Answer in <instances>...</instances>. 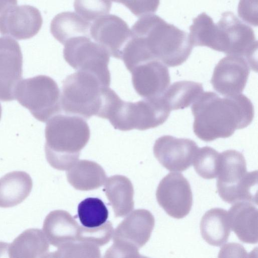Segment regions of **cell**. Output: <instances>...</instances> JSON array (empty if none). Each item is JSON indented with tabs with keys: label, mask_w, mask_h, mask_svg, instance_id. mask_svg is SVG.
<instances>
[{
	"label": "cell",
	"mask_w": 258,
	"mask_h": 258,
	"mask_svg": "<svg viewBox=\"0 0 258 258\" xmlns=\"http://www.w3.org/2000/svg\"><path fill=\"white\" fill-rule=\"evenodd\" d=\"M2 108L1 104L0 103V120H1V118L2 117Z\"/></svg>",
	"instance_id": "obj_36"
},
{
	"label": "cell",
	"mask_w": 258,
	"mask_h": 258,
	"mask_svg": "<svg viewBox=\"0 0 258 258\" xmlns=\"http://www.w3.org/2000/svg\"><path fill=\"white\" fill-rule=\"evenodd\" d=\"M191 109L194 132L205 142L231 137L236 130L249 125L254 117L251 101L241 93L221 98L215 92H204Z\"/></svg>",
	"instance_id": "obj_1"
},
{
	"label": "cell",
	"mask_w": 258,
	"mask_h": 258,
	"mask_svg": "<svg viewBox=\"0 0 258 258\" xmlns=\"http://www.w3.org/2000/svg\"><path fill=\"white\" fill-rule=\"evenodd\" d=\"M125 6L137 17H142L155 13L160 0H111Z\"/></svg>",
	"instance_id": "obj_33"
},
{
	"label": "cell",
	"mask_w": 258,
	"mask_h": 258,
	"mask_svg": "<svg viewBox=\"0 0 258 258\" xmlns=\"http://www.w3.org/2000/svg\"><path fill=\"white\" fill-rule=\"evenodd\" d=\"M69 182L76 189L87 191L101 186L106 179L103 168L87 160H78L67 172Z\"/></svg>",
	"instance_id": "obj_23"
},
{
	"label": "cell",
	"mask_w": 258,
	"mask_h": 258,
	"mask_svg": "<svg viewBox=\"0 0 258 258\" xmlns=\"http://www.w3.org/2000/svg\"><path fill=\"white\" fill-rule=\"evenodd\" d=\"M216 24L215 50L227 55L243 56L254 70L257 64V41L252 28L241 22L231 12L223 13Z\"/></svg>",
	"instance_id": "obj_9"
},
{
	"label": "cell",
	"mask_w": 258,
	"mask_h": 258,
	"mask_svg": "<svg viewBox=\"0 0 258 258\" xmlns=\"http://www.w3.org/2000/svg\"><path fill=\"white\" fill-rule=\"evenodd\" d=\"M42 23L40 12L36 7L14 6L0 14V34L17 40L30 39L38 33Z\"/></svg>",
	"instance_id": "obj_16"
},
{
	"label": "cell",
	"mask_w": 258,
	"mask_h": 258,
	"mask_svg": "<svg viewBox=\"0 0 258 258\" xmlns=\"http://www.w3.org/2000/svg\"><path fill=\"white\" fill-rule=\"evenodd\" d=\"M197 143L186 138L164 135L158 138L153 153L159 162L170 171H183L192 164L199 149Z\"/></svg>",
	"instance_id": "obj_13"
},
{
	"label": "cell",
	"mask_w": 258,
	"mask_h": 258,
	"mask_svg": "<svg viewBox=\"0 0 258 258\" xmlns=\"http://www.w3.org/2000/svg\"><path fill=\"white\" fill-rule=\"evenodd\" d=\"M90 32L91 38L102 46L110 56L121 59L131 37V30L122 19L113 14L103 16L91 24Z\"/></svg>",
	"instance_id": "obj_15"
},
{
	"label": "cell",
	"mask_w": 258,
	"mask_h": 258,
	"mask_svg": "<svg viewBox=\"0 0 258 258\" xmlns=\"http://www.w3.org/2000/svg\"><path fill=\"white\" fill-rule=\"evenodd\" d=\"M154 225L155 218L150 211L145 209L133 211L113 231V244L104 257L141 256L138 249L148 242Z\"/></svg>",
	"instance_id": "obj_8"
},
{
	"label": "cell",
	"mask_w": 258,
	"mask_h": 258,
	"mask_svg": "<svg viewBox=\"0 0 258 258\" xmlns=\"http://www.w3.org/2000/svg\"><path fill=\"white\" fill-rule=\"evenodd\" d=\"M257 209L248 202L234 203L228 215L232 230L242 242L249 244L257 242Z\"/></svg>",
	"instance_id": "obj_19"
},
{
	"label": "cell",
	"mask_w": 258,
	"mask_h": 258,
	"mask_svg": "<svg viewBox=\"0 0 258 258\" xmlns=\"http://www.w3.org/2000/svg\"><path fill=\"white\" fill-rule=\"evenodd\" d=\"M251 65L241 56L227 55L216 65L211 83L215 91L223 96L241 94L247 83Z\"/></svg>",
	"instance_id": "obj_12"
},
{
	"label": "cell",
	"mask_w": 258,
	"mask_h": 258,
	"mask_svg": "<svg viewBox=\"0 0 258 258\" xmlns=\"http://www.w3.org/2000/svg\"><path fill=\"white\" fill-rule=\"evenodd\" d=\"M7 252L10 257H48L49 242L40 229H28L9 244Z\"/></svg>",
	"instance_id": "obj_21"
},
{
	"label": "cell",
	"mask_w": 258,
	"mask_h": 258,
	"mask_svg": "<svg viewBox=\"0 0 258 258\" xmlns=\"http://www.w3.org/2000/svg\"><path fill=\"white\" fill-rule=\"evenodd\" d=\"M116 217H124L134 209V187L131 180L121 175L109 177L105 181L103 190Z\"/></svg>",
	"instance_id": "obj_22"
},
{
	"label": "cell",
	"mask_w": 258,
	"mask_h": 258,
	"mask_svg": "<svg viewBox=\"0 0 258 258\" xmlns=\"http://www.w3.org/2000/svg\"><path fill=\"white\" fill-rule=\"evenodd\" d=\"M112 7L111 0H74L76 12L87 21H94L107 15Z\"/></svg>",
	"instance_id": "obj_30"
},
{
	"label": "cell",
	"mask_w": 258,
	"mask_h": 258,
	"mask_svg": "<svg viewBox=\"0 0 258 258\" xmlns=\"http://www.w3.org/2000/svg\"><path fill=\"white\" fill-rule=\"evenodd\" d=\"M91 24L73 12H63L52 20L50 30L51 34L62 44L71 38L90 36Z\"/></svg>",
	"instance_id": "obj_25"
},
{
	"label": "cell",
	"mask_w": 258,
	"mask_h": 258,
	"mask_svg": "<svg viewBox=\"0 0 258 258\" xmlns=\"http://www.w3.org/2000/svg\"><path fill=\"white\" fill-rule=\"evenodd\" d=\"M78 215L83 226L93 228L100 226L106 221L108 211L100 199L88 198L79 204Z\"/></svg>",
	"instance_id": "obj_28"
},
{
	"label": "cell",
	"mask_w": 258,
	"mask_h": 258,
	"mask_svg": "<svg viewBox=\"0 0 258 258\" xmlns=\"http://www.w3.org/2000/svg\"><path fill=\"white\" fill-rule=\"evenodd\" d=\"M50 257H100L98 246L94 244L80 241L66 243L58 248Z\"/></svg>",
	"instance_id": "obj_31"
},
{
	"label": "cell",
	"mask_w": 258,
	"mask_h": 258,
	"mask_svg": "<svg viewBox=\"0 0 258 258\" xmlns=\"http://www.w3.org/2000/svg\"><path fill=\"white\" fill-rule=\"evenodd\" d=\"M17 4V0H0V14Z\"/></svg>",
	"instance_id": "obj_35"
},
{
	"label": "cell",
	"mask_w": 258,
	"mask_h": 258,
	"mask_svg": "<svg viewBox=\"0 0 258 258\" xmlns=\"http://www.w3.org/2000/svg\"><path fill=\"white\" fill-rule=\"evenodd\" d=\"M131 73L133 87L143 98L161 96L170 83L167 67L158 60H151L138 64Z\"/></svg>",
	"instance_id": "obj_17"
},
{
	"label": "cell",
	"mask_w": 258,
	"mask_h": 258,
	"mask_svg": "<svg viewBox=\"0 0 258 258\" xmlns=\"http://www.w3.org/2000/svg\"><path fill=\"white\" fill-rule=\"evenodd\" d=\"M157 202L170 216L175 219L185 217L192 205L190 184L182 174L170 172L160 181L156 192Z\"/></svg>",
	"instance_id": "obj_11"
},
{
	"label": "cell",
	"mask_w": 258,
	"mask_h": 258,
	"mask_svg": "<svg viewBox=\"0 0 258 258\" xmlns=\"http://www.w3.org/2000/svg\"><path fill=\"white\" fill-rule=\"evenodd\" d=\"M22 74L23 55L19 43L8 37H0V100L15 99Z\"/></svg>",
	"instance_id": "obj_14"
},
{
	"label": "cell",
	"mask_w": 258,
	"mask_h": 258,
	"mask_svg": "<svg viewBox=\"0 0 258 258\" xmlns=\"http://www.w3.org/2000/svg\"><path fill=\"white\" fill-rule=\"evenodd\" d=\"M216 185L219 196L228 204L245 201L257 205V171H247L245 158L239 151L220 153Z\"/></svg>",
	"instance_id": "obj_5"
},
{
	"label": "cell",
	"mask_w": 258,
	"mask_h": 258,
	"mask_svg": "<svg viewBox=\"0 0 258 258\" xmlns=\"http://www.w3.org/2000/svg\"><path fill=\"white\" fill-rule=\"evenodd\" d=\"M113 233V228L110 221L93 228L81 226L78 241L102 246L109 241Z\"/></svg>",
	"instance_id": "obj_32"
},
{
	"label": "cell",
	"mask_w": 258,
	"mask_h": 258,
	"mask_svg": "<svg viewBox=\"0 0 258 258\" xmlns=\"http://www.w3.org/2000/svg\"><path fill=\"white\" fill-rule=\"evenodd\" d=\"M112 91L94 74L77 71L62 82V111L86 120L92 116L105 118Z\"/></svg>",
	"instance_id": "obj_4"
},
{
	"label": "cell",
	"mask_w": 258,
	"mask_h": 258,
	"mask_svg": "<svg viewBox=\"0 0 258 258\" xmlns=\"http://www.w3.org/2000/svg\"><path fill=\"white\" fill-rule=\"evenodd\" d=\"M128 44L140 59L158 60L169 67L185 61L194 47L188 33L153 14L142 16L133 25Z\"/></svg>",
	"instance_id": "obj_2"
},
{
	"label": "cell",
	"mask_w": 258,
	"mask_h": 258,
	"mask_svg": "<svg viewBox=\"0 0 258 258\" xmlns=\"http://www.w3.org/2000/svg\"><path fill=\"white\" fill-rule=\"evenodd\" d=\"M33 186L30 175L23 171H14L0 178V207L19 205L30 195Z\"/></svg>",
	"instance_id": "obj_20"
},
{
	"label": "cell",
	"mask_w": 258,
	"mask_h": 258,
	"mask_svg": "<svg viewBox=\"0 0 258 258\" xmlns=\"http://www.w3.org/2000/svg\"><path fill=\"white\" fill-rule=\"evenodd\" d=\"M81 226L68 212L57 210L50 212L43 224V231L48 242L58 248L78 241Z\"/></svg>",
	"instance_id": "obj_18"
},
{
	"label": "cell",
	"mask_w": 258,
	"mask_h": 258,
	"mask_svg": "<svg viewBox=\"0 0 258 258\" xmlns=\"http://www.w3.org/2000/svg\"><path fill=\"white\" fill-rule=\"evenodd\" d=\"M200 230L203 238L208 244L222 246L227 241L231 232L227 211L220 208L207 211L201 219Z\"/></svg>",
	"instance_id": "obj_24"
},
{
	"label": "cell",
	"mask_w": 258,
	"mask_h": 258,
	"mask_svg": "<svg viewBox=\"0 0 258 258\" xmlns=\"http://www.w3.org/2000/svg\"><path fill=\"white\" fill-rule=\"evenodd\" d=\"M192 164L196 172L202 178H216L220 165V153L211 147L199 148Z\"/></svg>",
	"instance_id": "obj_29"
},
{
	"label": "cell",
	"mask_w": 258,
	"mask_h": 258,
	"mask_svg": "<svg viewBox=\"0 0 258 258\" xmlns=\"http://www.w3.org/2000/svg\"><path fill=\"white\" fill-rule=\"evenodd\" d=\"M15 99L38 120L45 122L62 112L60 90L46 75L22 79L15 90Z\"/></svg>",
	"instance_id": "obj_7"
},
{
	"label": "cell",
	"mask_w": 258,
	"mask_h": 258,
	"mask_svg": "<svg viewBox=\"0 0 258 258\" xmlns=\"http://www.w3.org/2000/svg\"><path fill=\"white\" fill-rule=\"evenodd\" d=\"M45 137L48 163L56 169L68 170L78 161L81 151L89 140L90 130L82 117L60 113L47 121Z\"/></svg>",
	"instance_id": "obj_3"
},
{
	"label": "cell",
	"mask_w": 258,
	"mask_h": 258,
	"mask_svg": "<svg viewBox=\"0 0 258 258\" xmlns=\"http://www.w3.org/2000/svg\"><path fill=\"white\" fill-rule=\"evenodd\" d=\"M171 110L161 96L126 102L118 96L111 106L107 119L121 131H144L157 127L167 119Z\"/></svg>",
	"instance_id": "obj_6"
},
{
	"label": "cell",
	"mask_w": 258,
	"mask_h": 258,
	"mask_svg": "<svg viewBox=\"0 0 258 258\" xmlns=\"http://www.w3.org/2000/svg\"><path fill=\"white\" fill-rule=\"evenodd\" d=\"M63 56L73 69L92 73L109 87L111 77L108 65L110 55L91 37L80 36L67 41L64 44Z\"/></svg>",
	"instance_id": "obj_10"
},
{
	"label": "cell",
	"mask_w": 258,
	"mask_h": 258,
	"mask_svg": "<svg viewBox=\"0 0 258 258\" xmlns=\"http://www.w3.org/2000/svg\"><path fill=\"white\" fill-rule=\"evenodd\" d=\"M216 24L203 12L196 17L189 27V37L194 46H207L213 49L216 34Z\"/></svg>",
	"instance_id": "obj_27"
},
{
	"label": "cell",
	"mask_w": 258,
	"mask_h": 258,
	"mask_svg": "<svg viewBox=\"0 0 258 258\" xmlns=\"http://www.w3.org/2000/svg\"><path fill=\"white\" fill-rule=\"evenodd\" d=\"M237 12L243 21L253 26H257V0H240Z\"/></svg>",
	"instance_id": "obj_34"
},
{
	"label": "cell",
	"mask_w": 258,
	"mask_h": 258,
	"mask_svg": "<svg viewBox=\"0 0 258 258\" xmlns=\"http://www.w3.org/2000/svg\"><path fill=\"white\" fill-rule=\"evenodd\" d=\"M204 92L201 83L189 81L175 82L161 95L171 111L183 109L191 105Z\"/></svg>",
	"instance_id": "obj_26"
}]
</instances>
